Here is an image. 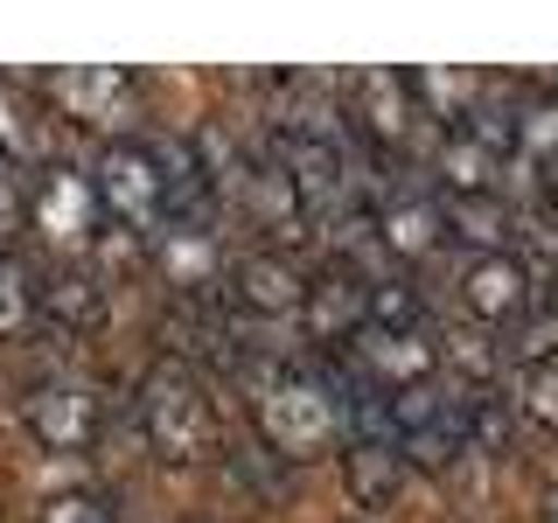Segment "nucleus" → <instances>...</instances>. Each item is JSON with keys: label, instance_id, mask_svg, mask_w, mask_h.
I'll use <instances>...</instances> for the list:
<instances>
[{"label": "nucleus", "instance_id": "25", "mask_svg": "<svg viewBox=\"0 0 558 523\" xmlns=\"http://www.w3.org/2000/svg\"><path fill=\"white\" fill-rule=\"evenodd\" d=\"M510 405L523 426H545L558 433V363H537V370H517V391H510Z\"/></svg>", "mask_w": 558, "mask_h": 523}, {"label": "nucleus", "instance_id": "4", "mask_svg": "<svg viewBox=\"0 0 558 523\" xmlns=\"http://www.w3.org/2000/svg\"><path fill=\"white\" fill-rule=\"evenodd\" d=\"M43 92L57 98V112L70 119V126L105 133V147H112V139H133V119H140L133 70H119V63H70V70H49Z\"/></svg>", "mask_w": 558, "mask_h": 523}, {"label": "nucleus", "instance_id": "27", "mask_svg": "<svg viewBox=\"0 0 558 523\" xmlns=\"http://www.w3.org/2000/svg\"><path fill=\"white\" fill-rule=\"evenodd\" d=\"M35 523H119L112 502L92 496V488H63V496H49L43 510H35Z\"/></svg>", "mask_w": 558, "mask_h": 523}, {"label": "nucleus", "instance_id": "11", "mask_svg": "<svg viewBox=\"0 0 558 523\" xmlns=\"http://www.w3.org/2000/svg\"><path fill=\"white\" fill-rule=\"evenodd\" d=\"M223 287H231V301L244 314H258V321H279V314H293V321H301V301H307V272L293 266L287 252H272V244L238 252L231 272H223Z\"/></svg>", "mask_w": 558, "mask_h": 523}, {"label": "nucleus", "instance_id": "9", "mask_svg": "<svg viewBox=\"0 0 558 523\" xmlns=\"http://www.w3.org/2000/svg\"><path fill=\"white\" fill-rule=\"evenodd\" d=\"M22 209H28L35 231H49L57 244H70V252H77V244H92L98 223H105L98 188L84 182V174H70V168H28Z\"/></svg>", "mask_w": 558, "mask_h": 523}, {"label": "nucleus", "instance_id": "5", "mask_svg": "<svg viewBox=\"0 0 558 523\" xmlns=\"http://www.w3.org/2000/svg\"><path fill=\"white\" fill-rule=\"evenodd\" d=\"M391 426H398L405 467H426V475H440V467H453L468 453V412H461V398L440 391V384L391 391Z\"/></svg>", "mask_w": 558, "mask_h": 523}, {"label": "nucleus", "instance_id": "12", "mask_svg": "<svg viewBox=\"0 0 558 523\" xmlns=\"http://www.w3.org/2000/svg\"><path fill=\"white\" fill-rule=\"evenodd\" d=\"M28 307L43 314L49 328H63V336H92L105 321V287L92 266H77V258H57V266L28 272Z\"/></svg>", "mask_w": 558, "mask_h": 523}, {"label": "nucleus", "instance_id": "24", "mask_svg": "<svg viewBox=\"0 0 558 523\" xmlns=\"http://www.w3.org/2000/svg\"><path fill=\"white\" fill-rule=\"evenodd\" d=\"M502 356L517 363V370H537V363H558V314L551 307H531L510 321V342H502Z\"/></svg>", "mask_w": 558, "mask_h": 523}, {"label": "nucleus", "instance_id": "31", "mask_svg": "<svg viewBox=\"0 0 558 523\" xmlns=\"http://www.w3.org/2000/svg\"><path fill=\"white\" fill-rule=\"evenodd\" d=\"M537 523H558V496H551V502H545V516H537Z\"/></svg>", "mask_w": 558, "mask_h": 523}, {"label": "nucleus", "instance_id": "7", "mask_svg": "<svg viewBox=\"0 0 558 523\" xmlns=\"http://www.w3.org/2000/svg\"><path fill=\"white\" fill-rule=\"evenodd\" d=\"M223 196H238V209L252 217V231H266L272 252L301 244V231H307V203H301L293 174L279 168L272 154H238V168H231V182H223Z\"/></svg>", "mask_w": 558, "mask_h": 523}, {"label": "nucleus", "instance_id": "6", "mask_svg": "<svg viewBox=\"0 0 558 523\" xmlns=\"http://www.w3.org/2000/svg\"><path fill=\"white\" fill-rule=\"evenodd\" d=\"M342 112H349V133H356L371 154L391 161V154L412 139V126H418L412 77H405V70H384V63L356 70V77H349V92H342Z\"/></svg>", "mask_w": 558, "mask_h": 523}, {"label": "nucleus", "instance_id": "2", "mask_svg": "<svg viewBox=\"0 0 558 523\" xmlns=\"http://www.w3.org/2000/svg\"><path fill=\"white\" fill-rule=\"evenodd\" d=\"M105 223H119L126 238H154L174 217V154L147 147V139H112L92 168Z\"/></svg>", "mask_w": 558, "mask_h": 523}, {"label": "nucleus", "instance_id": "22", "mask_svg": "<svg viewBox=\"0 0 558 523\" xmlns=\"http://www.w3.org/2000/svg\"><path fill=\"white\" fill-rule=\"evenodd\" d=\"M0 168H14V174H28V168H43L35 161V119H28V98H22V84L0 70Z\"/></svg>", "mask_w": 558, "mask_h": 523}, {"label": "nucleus", "instance_id": "17", "mask_svg": "<svg viewBox=\"0 0 558 523\" xmlns=\"http://www.w3.org/2000/svg\"><path fill=\"white\" fill-rule=\"evenodd\" d=\"M405 77H412V105H418V119H433V126H447V133H461L468 119H475L482 92H488L475 70H405Z\"/></svg>", "mask_w": 558, "mask_h": 523}, {"label": "nucleus", "instance_id": "28", "mask_svg": "<svg viewBox=\"0 0 558 523\" xmlns=\"http://www.w3.org/2000/svg\"><path fill=\"white\" fill-rule=\"evenodd\" d=\"M22 217H28V209H22V182H14V168H0V244L14 238Z\"/></svg>", "mask_w": 558, "mask_h": 523}, {"label": "nucleus", "instance_id": "26", "mask_svg": "<svg viewBox=\"0 0 558 523\" xmlns=\"http://www.w3.org/2000/svg\"><path fill=\"white\" fill-rule=\"evenodd\" d=\"M517 154H523V161H537V168L558 161V98H523V112H517Z\"/></svg>", "mask_w": 558, "mask_h": 523}, {"label": "nucleus", "instance_id": "14", "mask_svg": "<svg viewBox=\"0 0 558 523\" xmlns=\"http://www.w3.org/2000/svg\"><path fill=\"white\" fill-rule=\"evenodd\" d=\"M301 328L314 342H356L371 328V279L328 266L307 279V301H301Z\"/></svg>", "mask_w": 558, "mask_h": 523}, {"label": "nucleus", "instance_id": "23", "mask_svg": "<svg viewBox=\"0 0 558 523\" xmlns=\"http://www.w3.org/2000/svg\"><path fill=\"white\" fill-rule=\"evenodd\" d=\"M371 328L384 336H426V301L412 279H371Z\"/></svg>", "mask_w": 558, "mask_h": 523}, {"label": "nucleus", "instance_id": "10", "mask_svg": "<svg viewBox=\"0 0 558 523\" xmlns=\"http://www.w3.org/2000/svg\"><path fill=\"white\" fill-rule=\"evenodd\" d=\"M147 252H154V266H161V279L182 301H196L203 287H223V272H231V252L209 231V217H168L161 231L147 238Z\"/></svg>", "mask_w": 558, "mask_h": 523}, {"label": "nucleus", "instance_id": "18", "mask_svg": "<svg viewBox=\"0 0 558 523\" xmlns=\"http://www.w3.org/2000/svg\"><path fill=\"white\" fill-rule=\"evenodd\" d=\"M371 223H377V238L391 244L398 258H426L433 244L447 238V217H440V203H433V196H391Z\"/></svg>", "mask_w": 558, "mask_h": 523}, {"label": "nucleus", "instance_id": "19", "mask_svg": "<svg viewBox=\"0 0 558 523\" xmlns=\"http://www.w3.org/2000/svg\"><path fill=\"white\" fill-rule=\"evenodd\" d=\"M440 217H447V238L475 244V258L482 252H510L517 217H510V203H502V196H447Z\"/></svg>", "mask_w": 558, "mask_h": 523}, {"label": "nucleus", "instance_id": "8", "mask_svg": "<svg viewBox=\"0 0 558 523\" xmlns=\"http://www.w3.org/2000/svg\"><path fill=\"white\" fill-rule=\"evenodd\" d=\"M22 426L43 440L49 453H92L98 433H105V405L92 384H70V377H49L22 398Z\"/></svg>", "mask_w": 558, "mask_h": 523}, {"label": "nucleus", "instance_id": "32", "mask_svg": "<svg viewBox=\"0 0 558 523\" xmlns=\"http://www.w3.org/2000/svg\"><path fill=\"white\" fill-rule=\"evenodd\" d=\"M349 523H371V516H349Z\"/></svg>", "mask_w": 558, "mask_h": 523}, {"label": "nucleus", "instance_id": "29", "mask_svg": "<svg viewBox=\"0 0 558 523\" xmlns=\"http://www.w3.org/2000/svg\"><path fill=\"white\" fill-rule=\"evenodd\" d=\"M537 209H545V217L558 223V161H551V168H537Z\"/></svg>", "mask_w": 558, "mask_h": 523}, {"label": "nucleus", "instance_id": "16", "mask_svg": "<svg viewBox=\"0 0 558 523\" xmlns=\"http://www.w3.org/2000/svg\"><path fill=\"white\" fill-rule=\"evenodd\" d=\"M342 482H349V502L377 516L405 496V453L384 440H342Z\"/></svg>", "mask_w": 558, "mask_h": 523}, {"label": "nucleus", "instance_id": "20", "mask_svg": "<svg viewBox=\"0 0 558 523\" xmlns=\"http://www.w3.org/2000/svg\"><path fill=\"white\" fill-rule=\"evenodd\" d=\"M440 182H447V196H496V168H502V154L488 147V139H475V133H447L440 139Z\"/></svg>", "mask_w": 558, "mask_h": 523}, {"label": "nucleus", "instance_id": "30", "mask_svg": "<svg viewBox=\"0 0 558 523\" xmlns=\"http://www.w3.org/2000/svg\"><path fill=\"white\" fill-rule=\"evenodd\" d=\"M545 307L558 314V266H551V287H545Z\"/></svg>", "mask_w": 558, "mask_h": 523}, {"label": "nucleus", "instance_id": "3", "mask_svg": "<svg viewBox=\"0 0 558 523\" xmlns=\"http://www.w3.org/2000/svg\"><path fill=\"white\" fill-rule=\"evenodd\" d=\"M258 440L279 461H314L342 440V398L328 391V377H307V370H272L258 384Z\"/></svg>", "mask_w": 558, "mask_h": 523}, {"label": "nucleus", "instance_id": "13", "mask_svg": "<svg viewBox=\"0 0 558 523\" xmlns=\"http://www.w3.org/2000/svg\"><path fill=\"white\" fill-rule=\"evenodd\" d=\"M461 307L482 328H510L517 314H531V266L517 252H482L461 266Z\"/></svg>", "mask_w": 558, "mask_h": 523}, {"label": "nucleus", "instance_id": "21", "mask_svg": "<svg viewBox=\"0 0 558 523\" xmlns=\"http://www.w3.org/2000/svg\"><path fill=\"white\" fill-rule=\"evenodd\" d=\"M461 412H468V453H488V461H496V453H510L517 447V405L502 391H488V384H475V391L461 398Z\"/></svg>", "mask_w": 558, "mask_h": 523}, {"label": "nucleus", "instance_id": "15", "mask_svg": "<svg viewBox=\"0 0 558 523\" xmlns=\"http://www.w3.org/2000/svg\"><path fill=\"white\" fill-rule=\"evenodd\" d=\"M349 356H356V377L377 384V391H412V384H433V370H440V349L426 336H384V328H363L349 342Z\"/></svg>", "mask_w": 558, "mask_h": 523}, {"label": "nucleus", "instance_id": "1", "mask_svg": "<svg viewBox=\"0 0 558 523\" xmlns=\"http://www.w3.org/2000/svg\"><path fill=\"white\" fill-rule=\"evenodd\" d=\"M140 426H147V447L174 467H203L209 453L223 447L217 405H209L203 377L189 370L182 356H161L147 377H140Z\"/></svg>", "mask_w": 558, "mask_h": 523}]
</instances>
